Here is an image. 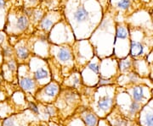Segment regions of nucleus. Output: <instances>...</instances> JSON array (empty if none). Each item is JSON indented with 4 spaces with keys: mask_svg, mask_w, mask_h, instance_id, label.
<instances>
[{
    "mask_svg": "<svg viewBox=\"0 0 153 126\" xmlns=\"http://www.w3.org/2000/svg\"><path fill=\"white\" fill-rule=\"evenodd\" d=\"M81 102V93L77 90L61 86L54 105L58 110L59 115H64L63 119H68L80 108Z\"/></svg>",
    "mask_w": 153,
    "mask_h": 126,
    "instance_id": "1",
    "label": "nucleus"
},
{
    "mask_svg": "<svg viewBox=\"0 0 153 126\" xmlns=\"http://www.w3.org/2000/svg\"><path fill=\"white\" fill-rule=\"evenodd\" d=\"M107 88L108 86H96V92L93 94V105L92 107H89L99 117H101L102 119L107 116L115 105V93L109 95L110 89L107 92Z\"/></svg>",
    "mask_w": 153,
    "mask_h": 126,
    "instance_id": "2",
    "label": "nucleus"
},
{
    "mask_svg": "<svg viewBox=\"0 0 153 126\" xmlns=\"http://www.w3.org/2000/svg\"><path fill=\"white\" fill-rule=\"evenodd\" d=\"M17 78L19 86L24 93L34 97L38 90V83L33 78L28 64H19L17 70Z\"/></svg>",
    "mask_w": 153,
    "mask_h": 126,
    "instance_id": "3",
    "label": "nucleus"
},
{
    "mask_svg": "<svg viewBox=\"0 0 153 126\" xmlns=\"http://www.w3.org/2000/svg\"><path fill=\"white\" fill-rule=\"evenodd\" d=\"M61 89V84L56 81H51L46 85L38 88L33 98L35 102L44 104L54 103L60 93Z\"/></svg>",
    "mask_w": 153,
    "mask_h": 126,
    "instance_id": "4",
    "label": "nucleus"
},
{
    "mask_svg": "<svg viewBox=\"0 0 153 126\" xmlns=\"http://www.w3.org/2000/svg\"><path fill=\"white\" fill-rule=\"evenodd\" d=\"M37 62H33V67H30L33 78L38 83V86L41 87L47 83L51 81V72L49 64L45 60L38 59Z\"/></svg>",
    "mask_w": 153,
    "mask_h": 126,
    "instance_id": "5",
    "label": "nucleus"
},
{
    "mask_svg": "<svg viewBox=\"0 0 153 126\" xmlns=\"http://www.w3.org/2000/svg\"><path fill=\"white\" fill-rule=\"evenodd\" d=\"M54 56L58 62V65L71 68L73 70L74 66V55L73 49L69 46H60L54 48Z\"/></svg>",
    "mask_w": 153,
    "mask_h": 126,
    "instance_id": "6",
    "label": "nucleus"
},
{
    "mask_svg": "<svg viewBox=\"0 0 153 126\" xmlns=\"http://www.w3.org/2000/svg\"><path fill=\"white\" fill-rule=\"evenodd\" d=\"M14 17L16 18V21L12 22L10 26H7V28H13L12 33L15 32V34H22L27 32L30 26V20L27 15L24 13V11H21L17 15H15Z\"/></svg>",
    "mask_w": 153,
    "mask_h": 126,
    "instance_id": "7",
    "label": "nucleus"
},
{
    "mask_svg": "<svg viewBox=\"0 0 153 126\" xmlns=\"http://www.w3.org/2000/svg\"><path fill=\"white\" fill-rule=\"evenodd\" d=\"M18 64H19L16 59H12L3 62L1 65V69H2L4 81H7L9 82H13L15 79H16Z\"/></svg>",
    "mask_w": 153,
    "mask_h": 126,
    "instance_id": "8",
    "label": "nucleus"
},
{
    "mask_svg": "<svg viewBox=\"0 0 153 126\" xmlns=\"http://www.w3.org/2000/svg\"><path fill=\"white\" fill-rule=\"evenodd\" d=\"M62 86H66V87L73 88L77 90L80 93H82V91L84 87V84L82 82V75L81 73L79 71H71L66 78L63 80V81L61 83Z\"/></svg>",
    "mask_w": 153,
    "mask_h": 126,
    "instance_id": "9",
    "label": "nucleus"
},
{
    "mask_svg": "<svg viewBox=\"0 0 153 126\" xmlns=\"http://www.w3.org/2000/svg\"><path fill=\"white\" fill-rule=\"evenodd\" d=\"M14 48L18 64H26V61L28 60L32 55L27 42H26V40L19 41L14 46Z\"/></svg>",
    "mask_w": 153,
    "mask_h": 126,
    "instance_id": "10",
    "label": "nucleus"
},
{
    "mask_svg": "<svg viewBox=\"0 0 153 126\" xmlns=\"http://www.w3.org/2000/svg\"><path fill=\"white\" fill-rule=\"evenodd\" d=\"M146 87L147 86H146L145 85H143L141 83L131 85V87L128 88V92L129 93L132 101L137 102L141 105L147 103L146 101L148 100V97L146 95V92H145Z\"/></svg>",
    "mask_w": 153,
    "mask_h": 126,
    "instance_id": "11",
    "label": "nucleus"
},
{
    "mask_svg": "<svg viewBox=\"0 0 153 126\" xmlns=\"http://www.w3.org/2000/svg\"><path fill=\"white\" fill-rule=\"evenodd\" d=\"M60 19L58 13H48L45 14L43 19L38 23V27L39 30L43 31L45 34L49 33L55 24Z\"/></svg>",
    "mask_w": 153,
    "mask_h": 126,
    "instance_id": "12",
    "label": "nucleus"
},
{
    "mask_svg": "<svg viewBox=\"0 0 153 126\" xmlns=\"http://www.w3.org/2000/svg\"><path fill=\"white\" fill-rule=\"evenodd\" d=\"M26 112L13 114L12 115L4 119L2 126H29L30 123H26Z\"/></svg>",
    "mask_w": 153,
    "mask_h": 126,
    "instance_id": "13",
    "label": "nucleus"
},
{
    "mask_svg": "<svg viewBox=\"0 0 153 126\" xmlns=\"http://www.w3.org/2000/svg\"><path fill=\"white\" fill-rule=\"evenodd\" d=\"M146 45L143 41H136L130 38V50L129 54L134 59H140L145 55Z\"/></svg>",
    "mask_w": 153,
    "mask_h": 126,
    "instance_id": "14",
    "label": "nucleus"
},
{
    "mask_svg": "<svg viewBox=\"0 0 153 126\" xmlns=\"http://www.w3.org/2000/svg\"><path fill=\"white\" fill-rule=\"evenodd\" d=\"M134 61V58L130 54H128L127 57L121 59L120 60L117 62L118 70L120 71V73H122V75L127 74L133 70Z\"/></svg>",
    "mask_w": 153,
    "mask_h": 126,
    "instance_id": "15",
    "label": "nucleus"
},
{
    "mask_svg": "<svg viewBox=\"0 0 153 126\" xmlns=\"http://www.w3.org/2000/svg\"><path fill=\"white\" fill-rule=\"evenodd\" d=\"M16 108H13V105L9 103L8 100L0 101V118L2 119L16 114Z\"/></svg>",
    "mask_w": 153,
    "mask_h": 126,
    "instance_id": "16",
    "label": "nucleus"
},
{
    "mask_svg": "<svg viewBox=\"0 0 153 126\" xmlns=\"http://www.w3.org/2000/svg\"><path fill=\"white\" fill-rule=\"evenodd\" d=\"M88 17H89L88 12L82 6H79L76 10H75L74 15H73L74 20L76 22H78V23H82V22L86 21L88 20Z\"/></svg>",
    "mask_w": 153,
    "mask_h": 126,
    "instance_id": "17",
    "label": "nucleus"
},
{
    "mask_svg": "<svg viewBox=\"0 0 153 126\" xmlns=\"http://www.w3.org/2000/svg\"><path fill=\"white\" fill-rule=\"evenodd\" d=\"M132 4V0H119L117 3V9L122 12H127L131 9Z\"/></svg>",
    "mask_w": 153,
    "mask_h": 126,
    "instance_id": "18",
    "label": "nucleus"
},
{
    "mask_svg": "<svg viewBox=\"0 0 153 126\" xmlns=\"http://www.w3.org/2000/svg\"><path fill=\"white\" fill-rule=\"evenodd\" d=\"M143 125L153 126V110H148L143 116Z\"/></svg>",
    "mask_w": 153,
    "mask_h": 126,
    "instance_id": "19",
    "label": "nucleus"
},
{
    "mask_svg": "<svg viewBox=\"0 0 153 126\" xmlns=\"http://www.w3.org/2000/svg\"><path fill=\"white\" fill-rule=\"evenodd\" d=\"M8 38H7V33L5 32L0 31V47L2 48L4 44L8 42Z\"/></svg>",
    "mask_w": 153,
    "mask_h": 126,
    "instance_id": "20",
    "label": "nucleus"
},
{
    "mask_svg": "<svg viewBox=\"0 0 153 126\" xmlns=\"http://www.w3.org/2000/svg\"><path fill=\"white\" fill-rule=\"evenodd\" d=\"M8 4V0H0V10H5Z\"/></svg>",
    "mask_w": 153,
    "mask_h": 126,
    "instance_id": "21",
    "label": "nucleus"
},
{
    "mask_svg": "<svg viewBox=\"0 0 153 126\" xmlns=\"http://www.w3.org/2000/svg\"><path fill=\"white\" fill-rule=\"evenodd\" d=\"M3 62H4V59H3V54H2V48L0 47V67L2 65Z\"/></svg>",
    "mask_w": 153,
    "mask_h": 126,
    "instance_id": "22",
    "label": "nucleus"
},
{
    "mask_svg": "<svg viewBox=\"0 0 153 126\" xmlns=\"http://www.w3.org/2000/svg\"><path fill=\"white\" fill-rule=\"evenodd\" d=\"M28 1H29V3H30L31 4H35L38 3V0H28Z\"/></svg>",
    "mask_w": 153,
    "mask_h": 126,
    "instance_id": "23",
    "label": "nucleus"
}]
</instances>
